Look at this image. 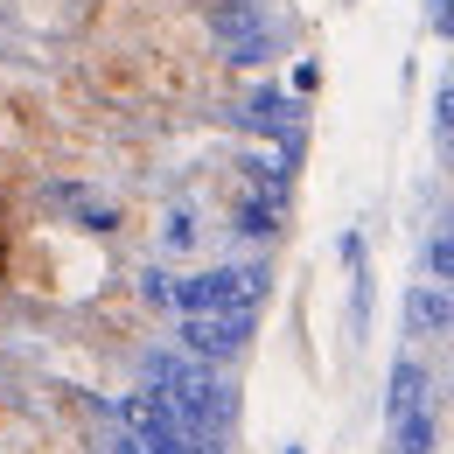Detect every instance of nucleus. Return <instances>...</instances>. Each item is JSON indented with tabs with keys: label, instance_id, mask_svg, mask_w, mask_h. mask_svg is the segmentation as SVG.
Listing matches in <instances>:
<instances>
[{
	"label": "nucleus",
	"instance_id": "13",
	"mask_svg": "<svg viewBox=\"0 0 454 454\" xmlns=\"http://www.w3.org/2000/svg\"><path fill=\"white\" fill-rule=\"evenodd\" d=\"M315 91H322V63L301 57V63H294V98H315Z\"/></svg>",
	"mask_w": 454,
	"mask_h": 454
},
{
	"label": "nucleus",
	"instance_id": "12",
	"mask_svg": "<svg viewBox=\"0 0 454 454\" xmlns=\"http://www.w3.org/2000/svg\"><path fill=\"white\" fill-rule=\"evenodd\" d=\"M168 294H175V280H168V273H154V266L140 273V301H147V308H168Z\"/></svg>",
	"mask_w": 454,
	"mask_h": 454
},
{
	"label": "nucleus",
	"instance_id": "4",
	"mask_svg": "<svg viewBox=\"0 0 454 454\" xmlns=\"http://www.w3.org/2000/svg\"><path fill=\"white\" fill-rule=\"evenodd\" d=\"M441 329H454V286L419 280L405 294V336H441Z\"/></svg>",
	"mask_w": 454,
	"mask_h": 454
},
{
	"label": "nucleus",
	"instance_id": "2",
	"mask_svg": "<svg viewBox=\"0 0 454 454\" xmlns=\"http://www.w3.org/2000/svg\"><path fill=\"white\" fill-rule=\"evenodd\" d=\"M252 342V308H224V315H182V349L203 364H231Z\"/></svg>",
	"mask_w": 454,
	"mask_h": 454
},
{
	"label": "nucleus",
	"instance_id": "14",
	"mask_svg": "<svg viewBox=\"0 0 454 454\" xmlns=\"http://www.w3.org/2000/svg\"><path fill=\"white\" fill-rule=\"evenodd\" d=\"M427 28H434V35H454V0H427Z\"/></svg>",
	"mask_w": 454,
	"mask_h": 454
},
{
	"label": "nucleus",
	"instance_id": "5",
	"mask_svg": "<svg viewBox=\"0 0 454 454\" xmlns=\"http://www.w3.org/2000/svg\"><path fill=\"white\" fill-rule=\"evenodd\" d=\"M203 21H210V35L231 50V43H245V35H259V28H266V0H217Z\"/></svg>",
	"mask_w": 454,
	"mask_h": 454
},
{
	"label": "nucleus",
	"instance_id": "6",
	"mask_svg": "<svg viewBox=\"0 0 454 454\" xmlns=\"http://www.w3.org/2000/svg\"><path fill=\"white\" fill-rule=\"evenodd\" d=\"M280 217H286V196H259V189H252V196L231 210V231L266 245V238H280Z\"/></svg>",
	"mask_w": 454,
	"mask_h": 454
},
{
	"label": "nucleus",
	"instance_id": "11",
	"mask_svg": "<svg viewBox=\"0 0 454 454\" xmlns=\"http://www.w3.org/2000/svg\"><path fill=\"white\" fill-rule=\"evenodd\" d=\"M161 245H168V252H189V245H196V217H189V210H175L168 231H161Z\"/></svg>",
	"mask_w": 454,
	"mask_h": 454
},
{
	"label": "nucleus",
	"instance_id": "3",
	"mask_svg": "<svg viewBox=\"0 0 454 454\" xmlns=\"http://www.w3.org/2000/svg\"><path fill=\"white\" fill-rule=\"evenodd\" d=\"M238 126L259 133V140H286V133H301V98L280 91V84H259V91L238 106Z\"/></svg>",
	"mask_w": 454,
	"mask_h": 454
},
{
	"label": "nucleus",
	"instance_id": "10",
	"mask_svg": "<svg viewBox=\"0 0 454 454\" xmlns=\"http://www.w3.org/2000/svg\"><path fill=\"white\" fill-rule=\"evenodd\" d=\"M427 280L454 286V224H448V231H434V238H427Z\"/></svg>",
	"mask_w": 454,
	"mask_h": 454
},
{
	"label": "nucleus",
	"instance_id": "8",
	"mask_svg": "<svg viewBox=\"0 0 454 454\" xmlns=\"http://www.w3.org/2000/svg\"><path fill=\"white\" fill-rule=\"evenodd\" d=\"M398 448L392 454H434V412L427 405H412V412H398Z\"/></svg>",
	"mask_w": 454,
	"mask_h": 454
},
{
	"label": "nucleus",
	"instance_id": "16",
	"mask_svg": "<svg viewBox=\"0 0 454 454\" xmlns=\"http://www.w3.org/2000/svg\"><path fill=\"white\" fill-rule=\"evenodd\" d=\"M286 454H308V448H286Z\"/></svg>",
	"mask_w": 454,
	"mask_h": 454
},
{
	"label": "nucleus",
	"instance_id": "15",
	"mask_svg": "<svg viewBox=\"0 0 454 454\" xmlns=\"http://www.w3.org/2000/svg\"><path fill=\"white\" fill-rule=\"evenodd\" d=\"M434 119H441V133H454V84L434 91Z\"/></svg>",
	"mask_w": 454,
	"mask_h": 454
},
{
	"label": "nucleus",
	"instance_id": "9",
	"mask_svg": "<svg viewBox=\"0 0 454 454\" xmlns=\"http://www.w3.org/2000/svg\"><path fill=\"white\" fill-rule=\"evenodd\" d=\"M280 57V35L273 28H259V35H245V43H231L224 63H238V70H259V63H273Z\"/></svg>",
	"mask_w": 454,
	"mask_h": 454
},
{
	"label": "nucleus",
	"instance_id": "1",
	"mask_svg": "<svg viewBox=\"0 0 454 454\" xmlns=\"http://www.w3.org/2000/svg\"><path fill=\"white\" fill-rule=\"evenodd\" d=\"M266 266H203L189 280H175L168 308L175 315H224V308H259Z\"/></svg>",
	"mask_w": 454,
	"mask_h": 454
},
{
	"label": "nucleus",
	"instance_id": "7",
	"mask_svg": "<svg viewBox=\"0 0 454 454\" xmlns=\"http://www.w3.org/2000/svg\"><path fill=\"white\" fill-rule=\"evenodd\" d=\"M412 405H427V371L412 364V356H398L392 364V392H385V412H412Z\"/></svg>",
	"mask_w": 454,
	"mask_h": 454
}]
</instances>
